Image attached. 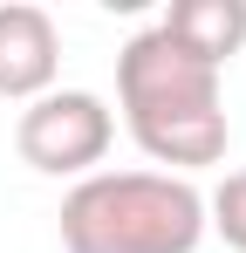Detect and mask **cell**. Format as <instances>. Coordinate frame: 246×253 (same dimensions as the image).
<instances>
[{
	"label": "cell",
	"mask_w": 246,
	"mask_h": 253,
	"mask_svg": "<svg viewBox=\"0 0 246 253\" xmlns=\"http://www.w3.org/2000/svg\"><path fill=\"white\" fill-rule=\"evenodd\" d=\"M117 103H123V130L137 137V151L164 165L171 178L219 165L233 124H226V96H219V69L192 62L178 42H164L158 28L130 35L117 55Z\"/></svg>",
	"instance_id": "6da1fadb"
},
{
	"label": "cell",
	"mask_w": 246,
	"mask_h": 253,
	"mask_svg": "<svg viewBox=\"0 0 246 253\" xmlns=\"http://www.w3.org/2000/svg\"><path fill=\"white\" fill-rule=\"evenodd\" d=\"M205 192L171 171H89L62 199V253H199Z\"/></svg>",
	"instance_id": "7a4b0ae2"
},
{
	"label": "cell",
	"mask_w": 246,
	"mask_h": 253,
	"mask_svg": "<svg viewBox=\"0 0 246 253\" xmlns=\"http://www.w3.org/2000/svg\"><path fill=\"white\" fill-rule=\"evenodd\" d=\"M117 144V110L96 89H48L21 103L14 117V151L41 178H89Z\"/></svg>",
	"instance_id": "3957f363"
},
{
	"label": "cell",
	"mask_w": 246,
	"mask_h": 253,
	"mask_svg": "<svg viewBox=\"0 0 246 253\" xmlns=\"http://www.w3.org/2000/svg\"><path fill=\"white\" fill-rule=\"evenodd\" d=\"M62 76V28L35 0H0V96L35 103Z\"/></svg>",
	"instance_id": "277c9868"
},
{
	"label": "cell",
	"mask_w": 246,
	"mask_h": 253,
	"mask_svg": "<svg viewBox=\"0 0 246 253\" xmlns=\"http://www.w3.org/2000/svg\"><path fill=\"white\" fill-rule=\"evenodd\" d=\"M158 35L226 76V62L246 48V0H171L158 14Z\"/></svg>",
	"instance_id": "5b68a950"
},
{
	"label": "cell",
	"mask_w": 246,
	"mask_h": 253,
	"mask_svg": "<svg viewBox=\"0 0 246 253\" xmlns=\"http://www.w3.org/2000/svg\"><path fill=\"white\" fill-rule=\"evenodd\" d=\"M205 226H212L233 253H246V165L226 171V178L205 192Z\"/></svg>",
	"instance_id": "8992f818"
}]
</instances>
